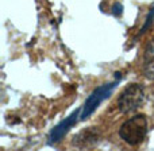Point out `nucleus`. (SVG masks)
<instances>
[{
  "mask_svg": "<svg viewBox=\"0 0 154 151\" xmlns=\"http://www.w3.org/2000/svg\"><path fill=\"white\" fill-rule=\"evenodd\" d=\"M147 119L145 115H135L127 119L119 128V136L125 143L130 146H138L146 139Z\"/></svg>",
  "mask_w": 154,
  "mask_h": 151,
  "instance_id": "f257e3e1",
  "label": "nucleus"
},
{
  "mask_svg": "<svg viewBox=\"0 0 154 151\" xmlns=\"http://www.w3.org/2000/svg\"><path fill=\"white\" fill-rule=\"evenodd\" d=\"M145 103V90L139 84H130L122 90L118 98V109L120 113H131Z\"/></svg>",
  "mask_w": 154,
  "mask_h": 151,
  "instance_id": "f03ea898",
  "label": "nucleus"
},
{
  "mask_svg": "<svg viewBox=\"0 0 154 151\" xmlns=\"http://www.w3.org/2000/svg\"><path fill=\"white\" fill-rule=\"evenodd\" d=\"M116 84H118V81L109 82V84H103L99 88H96L89 95V97L85 100L84 107H82V109H81L80 119L81 120L88 119V117L99 108V105H100L107 97H109V95H111V93L114 92V89L116 88Z\"/></svg>",
  "mask_w": 154,
  "mask_h": 151,
  "instance_id": "7ed1b4c3",
  "label": "nucleus"
},
{
  "mask_svg": "<svg viewBox=\"0 0 154 151\" xmlns=\"http://www.w3.org/2000/svg\"><path fill=\"white\" fill-rule=\"evenodd\" d=\"M80 111H81V109H77V111H75L72 115H69L68 117H65L61 123H58V124H57L56 127L51 130L50 136H49V143L54 144V143H58V142L62 140V138H64V136L69 132L70 128H72L73 125L77 123V120H79V117H80L79 116Z\"/></svg>",
  "mask_w": 154,
  "mask_h": 151,
  "instance_id": "20e7f679",
  "label": "nucleus"
},
{
  "mask_svg": "<svg viewBox=\"0 0 154 151\" xmlns=\"http://www.w3.org/2000/svg\"><path fill=\"white\" fill-rule=\"evenodd\" d=\"M100 139V134H99L97 128L96 127H89L87 130L79 132L77 135L73 138V146L79 147V149H87L91 147L93 144H96Z\"/></svg>",
  "mask_w": 154,
  "mask_h": 151,
  "instance_id": "39448f33",
  "label": "nucleus"
},
{
  "mask_svg": "<svg viewBox=\"0 0 154 151\" xmlns=\"http://www.w3.org/2000/svg\"><path fill=\"white\" fill-rule=\"evenodd\" d=\"M142 72L147 80H154V38L147 41L142 54Z\"/></svg>",
  "mask_w": 154,
  "mask_h": 151,
  "instance_id": "423d86ee",
  "label": "nucleus"
},
{
  "mask_svg": "<svg viewBox=\"0 0 154 151\" xmlns=\"http://www.w3.org/2000/svg\"><path fill=\"white\" fill-rule=\"evenodd\" d=\"M153 19H154V8L152 11H150V14H149V16H147V19H146V23H145V26H143V29L141 30V34H143L145 31H146L147 29H149V26H150V23H153Z\"/></svg>",
  "mask_w": 154,
  "mask_h": 151,
  "instance_id": "0eeeda50",
  "label": "nucleus"
},
{
  "mask_svg": "<svg viewBox=\"0 0 154 151\" xmlns=\"http://www.w3.org/2000/svg\"><path fill=\"white\" fill-rule=\"evenodd\" d=\"M112 12H114V15H120V14L123 12V7L122 4H119V3H116V4L112 7Z\"/></svg>",
  "mask_w": 154,
  "mask_h": 151,
  "instance_id": "6e6552de",
  "label": "nucleus"
}]
</instances>
